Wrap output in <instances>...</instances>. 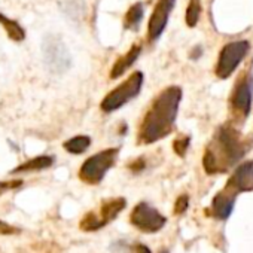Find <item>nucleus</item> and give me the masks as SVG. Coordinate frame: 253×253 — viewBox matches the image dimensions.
<instances>
[{
	"instance_id": "nucleus-5",
	"label": "nucleus",
	"mask_w": 253,
	"mask_h": 253,
	"mask_svg": "<svg viewBox=\"0 0 253 253\" xmlns=\"http://www.w3.org/2000/svg\"><path fill=\"white\" fill-rule=\"evenodd\" d=\"M121 149L119 148H107L103 149L89 158H86L79 169V179L86 185H98L106 177L107 171L116 164Z\"/></svg>"
},
{
	"instance_id": "nucleus-16",
	"label": "nucleus",
	"mask_w": 253,
	"mask_h": 253,
	"mask_svg": "<svg viewBox=\"0 0 253 253\" xmlns=\"http://www.w3.org/2000/svg\"><path fill=\"white\" fill-rule=\"evenodd\" d=\"M0 26L5 29V32H6V35H8V38L11 41H14V42H23L26 39V35L27 33H26L24 27L18 21L6 17L2 12H0Z\"/></svg>"
},
{
	"instance_id": "nucleus-14",
	"label": "nucleus",
	"mask_w": 253,
	"mask_h": 253,
	"mask_svg": "<svg viewBox=\"0 0 253 253\" xmlns=\"http://www.w3.org/2000/svg\"><path fill=\"white\" fill-rule=\"evenodd\" d=\"M55 163V157L52 155H38L33 157L14 170H11V174H24V173H35V171H43L46 169H51Z\"/></svg>"
},
{
	"instance_id": "nucleus-12",
	"label": "nucleus",
	"mask_w": 253,
	"mask_h": 253,
	"mask_svg": "<svg viewBox=\"0 0 253 253\" xmlns=\"http://www.w3.org/2000/svg\"><path fill=\"white\" fill-rule=\"evenodd\" d=\"M140 54H142V46L140 45H133L122 57L116 58V61L113 63V66H112V69L109 72V78L112 81H115V79H119L121 76H124L136 64Z\"/></svg>"
},
{
	"instance_id": "nucleus-10",
	"label": "nucleus",
	"mask_w": 253,
	"mask_h": 253,
	"mask_svg": "<svg viewBox=\"0 0 253 253\" xmlns=\"http://www.w3.org/2000/svg\"><path fill=\"white\" fill-rule=\"evenodd\" d=\"M174 6H176V0H157V5L154 6V11L148 21L149 42H155L163 36Z\"/></svg>"
},
{
	"instance_id": "nucleus-15",
	"label": "nucleus",
	"mask_w": 253,
	"mask_h": 253,
	"mask_svg": "<svg viewBox=\"0 0 253 253\" xmlns=\"http://www.w3.org/2000/svg\"><path fill=\"white\" fill-rule=\"evenodd\" d=\"M143 17H145V5L142 2H136L133 6H130V9L126 11L124 17V29L137 32L143 21Z\"/></svg>"
},
{
	"instance_id": "nucleus-3",
	"label": "nucleus",
	"mask_w": 253,
	"mask_h": 253,
	"mask_svg": "<svg viewBox=\"0 0 253 253\" xmlns=\"http://www.w3.org/2000/svg\"><path fill=\"white\" fill-rule=\"evenodd\" d=\"M145 84V73L140 70L133 72L124 82L109 91L100 103V109L104 113H113L122 109L126 103L134 100L143 88Z\"/></svg>"
},
{
	"instance_id": "nucleus-1",
	"label": "nucleus",
	"mask_w": 253,
	"mask_h": 253,
	"mask_svg": "<svg viewBox=\"0 0 253 253\" xmlns=\"http://www.w3.org/2000/svg\"><path fill=\"white\" fill-rule=\"evenodd\" d=\"M182 95L183 91L177 85H170L155 95L139 125V145H154L174 130Z\"/></svg>"
},
{
	"instance_id": "nucleus-22",
	"label": "nucleus",
	"mask_w": 253,
	"mask_h": 253,
	"mask_svg": "<svg viewBox=\"0 0 253 253\" xmlns=\"http://www.w3.org/2000/svg\"><path fill=\"white\" fill-rule=\"evenodd\" d=\"M189 207V197L186 194H182L177 197L176 203H174V214H183Z\"/></svg>"
},
{
	"instance_id": "nucleus-19",
	"label": "nucleus",
	"mask_w": 253,
	"mask_h": 253,
	"mask_svg": "<svg viewBox=\"0 0 253 253\" xmlns=\"http://www.w3.org/2000/svg\"><path fill=\"white\" fill-rule=\"evenodd\" d=\"M119 253H152V250L143 243H131L126 246L119 243Z\"/></svg>"
},
{
	"instance_id": "nucleus-18",
	"label": "nucleus",
	"mask_w": 253,
	"mask_h": 253,
	"mask_svg": "<svg viewBox=\"0 0 253 253\" xmlns=\"http://www.w3.org/2000/svg\"><path fill=\"white\" fill-rule=\"evenodd\" d=\"M200 15H201V0H189L186 12H185L186 26L194 29L200 21Z\"/></svg>"
},
{
	"instance_id": "nucleus-11",
	"label": "nucleus",
	"mask_w": 253,
	"mask_h": 253,
	"mask_svg": "<svg viewBox=\"0 0 253 253\" xmlns=\"http://www.w3.org/2000/svg\"><path fill=\"white\" fill-rule=\"evenodd\" d=\"M223 189L235 197H238L241 192L253 191V161L240 164L228 179Z\"/></svg>"
},
{
	"instance_id": "nucleus-20",
	"label": "nucleus",
	"mask_w": 253,
	"mask_h": 253,
	"mask_svg": "<svg viewBox=\"0 0 253 253\" xmlns=\"http://www.w3.org/2000/svg\"><path fill=\"white\" fill-rule=\"evenodd\" d=\"M189 143H191V137L188 136H182L179 139H176L173 142V151L176 152V155L179 157H185L188 149H189Z\"/></svg>"
},
{
	"instance_id": "nucleus-13",
	"label": "nucleus",
	"mask_w": 253,
	"mask_h": 253,
	"mask_svg": "<svg viewBox=\"0 0 253 253\" xmlns=\"http://www.w3.org/2000/svg\"><path fill=\"white\" fill-rule=\"evenodd\" d=\"M235 200H237V197L226 192L225 189L219 191L211 201V209H210L211 214L219 220H226L234 210Z\"/></svg>"
},
{
	"instance_id": "nucleus-17",
	"label": "nucleus",
	"mask_w": 253,
	"mask_h": 253,
	"mask_svg": "<svg viewBox=\"0 0 253 253\" xmlns=\"http://www.w3.org/2000/svg\"><path fill=\"white\" fill-rule=\"evenodd\" d=\"M91 137L86 134H79L75 137H70L69 140H66L63 143V148L66 152H69L70 155H82L85 154L89 146H91Z\"/></svg>"
},
{
	"instance_id": "nucleus-9",
	"label": "nucleus",
	"mask_w": 253,
	"mask_h": 253,
	"mask_svg": "<svg viewBox=\"0 0 253 253\" xmlns=\"http://www.w3.org/2000/svg\"><path fill=\"white\" fill-rule=\"evenodd\" d=\"M130 223L145 234H155L161 231L166 223L167 217L160 213L158 209L151 206L146 201H140L134 206L130 213Z\"/></svg>"
},
{
	"instance_id": "nucleus-6",
	"label": "nucleus",
	"mask_w": 253,
	"mask_h": 253,
	"mask_svg": "<svg viewBox=\"0 0 253 253\" xmlns=\"http://www.w3.org/2000/svg\"><path fill=\"white\" fill-rule=\"evenodd\" d=\"M126 207V200L124 197H113V198H106L101 201L98 213L95 210L88 211L79 222V228L85 232H95L110 222H113L122 210Z\"/></svg>"
},
{
	"instance_id": "nucleus-21",
	"label": "nucleus",
	"mask_w": 253,
	"mask_h": 253,
	"mask_svg": "<svg viewBox=\"0 0 253 253\" xmlns=\"http://www.w3.org/2000/svg\"><path fill=\"white\" fill-rule=\"evenodd\" d=\"M23 180L21 179H14V180H0V195H3L9 191L18 189L20 186H23Z\"/></svg>"
},
{
	"instance_id": "nucleus-23",
	"label": "nucleus",
	"mask_w": 253,
	"mask_h": 253,
	"mask_svg": "<svg viewBox=\"0 0 253 253\" xmlns=\"http://www.w3.org/2000/svg\"><path fill=\"white\" fill-rule=\"evenodd\" d=\"M21 229L5 222V220H0V235H15V234H20Z\"/></svg>"
},
{
	"instance_id": "nucleus-24",
	"label": "nucleus",
	"mask_w": 253,
	"mask_h": 253,
	"mask_svg": "<svg viewBox=\"0 0 253 253\" xmlns=\"http://www.w3.org/2000/svg\"><path fill=\"white\" fill-rule=\"evenodd\" d=\"M128 169L133 171V173H140V171H143L145 169H146V161H145V158H137V160H134L131 164H128Z\"/></svg>"
},
{
	"instance_id": "nucleus-7",
	"label": "nucleus",
	"mask_w": 253,
	"mask_h": 253,
	"mask_svg": "<svg viewBox=\"0 0 253 253\" xmlns=\"http://www.w3.org/2000/svg\"><path fill=\"white\" fill-rule=\"evenodd\" d=\"M43 63L54 75H63L72 67V55L58 35H46L42 42Z\"/></svg>"
},
{
	"instance_id": "nucleus-4",
	"label": "nucleus",
	"mask_w": 253,
	"mask_h": 253,
	"mask_svg": "<svg viewBox=\"0 0 253 253\" xmlns=\"http://www.w3.org/2000/svg\"><path fill=\"white\" fill-rule=\"evenodd\" d=\"M253 103V73L252 69L243 70L229 95V115L237 124H243L252 109Z\"/></svg>"
},
{
	"instance_id": "nucleus-25",
	"label": "nucleus",
	"mask_w": 253,
	"mask_h": 253,
	"mask_svg": "<svg viewBox=\"0 0 253 253\" xmlns=\"http://www.w3.org/2000/svg\"><path fill=\"white\" fill-rule=\"evenodd\" d=\"M160 253H169V250H161Z\"/></svg>"
},
{
	"instance_id": "nucleus-2",
	"label": "nucleus",
	"mask_w": 253,
	"mask_h": 253,
	"mask_svg": "<svg viewBox=\"0 0 253 253\" xmlns=\"http://www.w3.org/2000/svg\"><path fill=\"white\" fill-rule=\"evenodd\" d=\"M253 140L244 137L231 125H222L206 146L203 167L207 174H220L229 171L252 149Z\"/></svg>"
},
{
	"instance_id": "nucleus-8",
	"label": "nucleus",
	"mask_w": 253,
	"mask_h": 253,
	"mask_svg": "<svg viewBox=\"0 0 253 253\" xmlns=\"http://www.w3.org/2000/svg\"><path fill=\"white\" fill-rule=\"evenodd\" d=\"M250 49V43L247 41H235L226 43L217 57V63L214 67V73L219 79H228L235 69L240 66V63L244 60Z\"/></svg>"
}]
</instances>
